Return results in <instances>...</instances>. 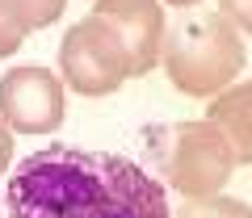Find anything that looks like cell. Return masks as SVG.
<instances>
[{"label": "cell", "mask_w": 252, "mask_h": 218, "mask_svg": "<svg viewBox=\"0 0 252 218\" xmlns=\"http://www.w3.org/2000/svg\"><path fill=\"white\" fill-rule=\"evenodd\" d=\"M59 72L80 97H109L130 80V51L122 34L101 17L76 21L59 42Z\"/></svg>", "instance_id": "277c9868"}, {"label": "cell", "mask_w": 252, "mask_h": 218, "mask_svg": "<svg viewBox=\"0 0 252 218\" xmlns=\"http://www.w3.org/2000/svg\"><path fill=\"white\" fill-rule=\"evenodd\" d=\"M93 17L109 21V26L122 34L126 51H130V72L135 76H147L160 63L168 26H164V9L156 0H97V4H93Z\"/></svg>", "instance_id": "8992f818"}, {"label": "cell", "mask_w": 252, "mask_h": 218, "mask_svg": "<svg viewBox=\"0 0 252 218\" xmlns=\"http://www.w3.org/2000/svg\"><path fill=\"white\" fill-rule=\"evenodd\" d=\"M9 160H13V130L4 126V118H0V172L9 168Z\"/></svg>", "instance_id": "7c38bea8"}, {"label": "cell", "mask_w": 252, "mask_h": 218, "mask_svg": "<svg viewBox=\"0 0 252 218\" xmlns=\"http://www.w3.org/2000/svg\"><path fill=\"white\" fill-rule=\"evenodd\" d=\"M26 34H30V29L21 26L9 9H0V59H4V54H13V51H21Z\"/></svg>", "instance_id": "30bf717a"}, {"label": "cell", "mask_w": 252, "mask_h": 218, "mask_svg": "<svg viewBox=\"0 0 252 218\" xmlns=\"http://www.w3.org/2000/svg\"><path fill=\"white\" fill-rule=\"evenodd\" d=\"M9 218H172L164 181L122 155L51 143L4 185Z\"/></svg>", "instance_id": "6da1fadb"}, {"label": "cell", "mask_w": 252, "mask_h": 218, "mask_svg": "<svg viewBox=\"0 0 252 218\" xmlns=\"http://www.w3.org/2000/svg\"><path fill=\"white\" fill-rule=\"evenodd\" d=\"M143 155L181 197H215L235 172V147L210 118L164 122L143 130Z\"/></svg>", "instance_id": "7a4b0ae2"}, {"label": "cell", "mask_w": 252, "mask_h": 218, "mask_svg": "<svg viewBox=\"0 0 252 218\" xmlns=\"http://www.w3.org/2000/svg\"><path fill=\"white\" fill-rule=\"evenodd\" d=\"M206 118L231 138L235 160L252 164V80L231 84L227 92H219V97L210 101V113H206Z\"/></svg>", "instance_id": "52a82bcc"}, {"label": "cell", "mask_w": 252, "mask_h": 218, "mask_svg": "<svg viewBox=\"0 0 252 218\" xmlns=\"http://www.w3.org/2000/svg\"><path fill=\"white\" fill-rule=\"evenodd\" d=\"M168 4H198V0H168Z\"/></svg>", "instance_id": "4fadbf2b"}, {"label": "cell", "mask_w": 252, "mask_h": 218, "mask_svg": "<svg viewBox=\"0 0 252 218\" xmlns=\"http://www.w3.org/2000/svg\"><path fill=\"white\" fill-rule=\"evenodd\" d=\"M63 84L46 67H13L0 76V118L13 135H51L63 122Z\"/></svg>", "instance_id": "5b68a950"}, {"label": "cell", "mask_w": 252, "mask_h": 218, "mask_svg": "<svg viewBox=\"0 0 252 218\" xmlns=\"http://www.w3.org/2000/svg\"><path fill=\"white\" fill-rule=\"evenodd\" d=\"M244 34L223 17H181L164 38L160 63L168 72V80L177 84V92L185 97H219L235 84V76L244 72Z\"/></svg>", "instance_id": "3957f363"}, {"label": "cell", "mask_w": 252, "mask_h": 218, "mask_svg": "<svg viewBox=\"0 0 252 218\" xmlns=\"http://www.w3.org/2000/svg\"><path fill=\"white\" fill-rule=\"evenodd\" d=\"M0 9H9L13 17L34 34V29H46V26H55V21L63 17L67 0H0Z\"/></svg>", "instance_id": "9c48e42d"}, {"label": "cell", "mask_w": 252, "mask_h": 218, "mask_svg": "<svg viewBox=\"0 0 252 218\" xmlns=\"http://www.w3.org/2000/svg\"><path fill=\"white\" fill-rule=\"evenodd\" d=\"M172 218H252V206L240 197H185V206L177 210Z\"/></svg>", "instance_id": "ba28073f"}, {"label": "cell", "mask_w": 252, "mask_h": 218, "mask_svg": "<svg viewBox=\"0 0 252 218\" xmlns=\"http://www.w3.org/2000/svg\"><path fill=\"white\" fill-rule=\"evenodd\" d=\"M219 13H223L240 34H252V0H219Z\"/></svg>", "instance_id": "8fae6325"}]
</instances>
